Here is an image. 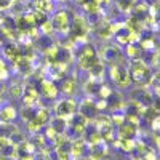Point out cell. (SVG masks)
Instances as JSON below:
<instances>
[{
  "mask_svg": "<svg viewBox=\"0 0 160 160\" xmlns=\"http://www.w3.org/2000/svg\"><path fill=\"white\" fill-rule=\"evenodd\" d=\"M10 3H11V0H0V8H7L10 7Z\"/></svg>",
  "mask_w": 160,
  "mask_h": 160,
  "instance_id": "14",
  "label": "cell"
},
{
  "mask_svg": "<svg viewBox=\"0 0 160 160\" xmlns=\"http://www.w3.org/2000/svg\"><path fill=\"white\" fill-rule=\"evenodd\" d=\"M51 26L53 29H56L59 32H66L69 29V16L66 11H58L55 16H53V21H51Z\"/></svg>",
  "mask_w": 160,
  "mask_h": 160,
  "instance_id": "2",
  "label": "cell"
},
{
  "mask_svg": "<svg viewBox=\"0 0 160 160\" xmlns=\"http://www.w3.org/2000/svg\"><path fill=\"white\" fill-rule=\"evenodd\" d=\"M42 88H43V93L47 96H50V98L56 96V88H55V85H53L51 82H48V80H43L42 82Z\"/></svg>",
  "mask_w": 160,
  "mask_h": 160,
  "instance_id": "6",
  "label": "cell"
},
{
  "mask_svg": "<svg viewBox=\"0 0 160 160\" xmlns=\"http://www.w3.org/2000/svg\"><path fill=\"white\" fill-rule=\"evenodd\" d=\"M74 22H75L74 32H75V35H77V37H80L82 34H87V22H85V19H83L82 16H75Z\"/></svg>",
  "mask_w": 160,
  "mask_h": 160,
  "instance_id": "3",
  "label": "cell"
},
{
  "mask_svg": "<svg viewBox=\"0 0 160 160\" xmlns=\"http://www.w3.org/2000/svg\"><path fill=\"white\" fill-rule=\"evenodd\" d=\"M74 111H75V104H74L72 101H62V102L58 104V112H59V115H61L62 112L72 114Z\"/></svg>",
  "mask_w": 160,
  "mask_h": 160,
  "instance_id": "5",
  "label": "cell"
},
{
  "mask_svg": "<svg viewBox=\"0 0 160 160\" xmlns=\"http://www.w3.org/2000/svg\"><path fill=\"white\" fill-rule=\"evenodd\" d=\"M3 114L7 115V118H11V117H15V109H13V108H7Z\"/></svg>",
  "mask_w": 160,
  "mask_h": 160,
  "instance_id": "12",
  "label": "cell"
},
{
  "mask_svg": "<svg viewBox=\"0 0 160 160\" xmlns=\"http://www.w3.org/2000/svg\"><path fill=\"white\" fill-rule=\"evenodd\" d=\"M74 91H75V80L74 78L64 80V83H62V93H66V95H72Z\"/></svg>",
  "mask_w": 160,
  "mask_h": 160,
  "instance_id": "7",
  "label": "cell"
},
{
  "mask_svg": "<svg viewBox=\"0 0 160 160\" xmlns=\"http://www.w3.org/2000/svg\"><path fill=\"white\" fill-rule=\"evenodd\" d=\"M21 93H22V87H21V85L11 87V95H13V96H21Z\"/></svg>",
  "mask_w": 160,
  "mask_h": 160,
  "instance_id": "10",
  "label": "cell"
},
{
  "mask_svg": "<svg viewBox=\"0 0 160 160\" xmlns=\"http://www.w3.org/2000/svg\"><path fill=\"white\" fill-rule=\"evenodd\" d=\"M101 95H102V96H109V95H111V90H109L108 87H102V88H101Z\"/></svg>",
  "mask_w": 160,
  "mask_h": 160,
  "instance_id": "13",
  "label": "cell"
},
{
  "mask_svg": "<svg viewBox=\"0 0 160 160\" xmlns=\"http://www.w3.org/2000/svg\"><path fill=\"white\" fill-rule=\"evenodd\" d=\"M111 75L114 78V82L118 87H127L130 83V72L127 68L123 66H118V64H112V69H111Z\"/></svg>",
  "mask_w": 160,
  "mask_h": 160,
  "instance_id": "1",
  "label": "cell"
},
{
  "mask_svg": "<svg viewBox=\"0 0 160 160\" xmlns=\"http://www.w3.org/2000/svg\"><path fill=\"white\" fill-rule=\"evenodd\" d=\"M127 55H128L130 58H136V55H138V48L133 45V43H130V45L127 47Z\"/></svg>",
  "mask_w": 160,
  "mask_h": 160,
  "instance_id": "9",
  "label": "cell"
},
{
  "mask_svg": "<svg viewBox=\"0 0 160 160\" xmlns=\"http://www.w3.org/2000/svg\"><path fill=\"white\" fill-rule=\"evenodd\" d=\"M117 56H118V50L115 47H108L102 53V59L108 61V62H114L117 59Z\"/></svg>",
  "mask_w": 160,
  "mask_h": 160,
  "instance_id": "4",
  "label": "cell"
},
{
  "mask_svg": "<svg viewBox=\"0 0 160 160\" xmlns=\"http://www.w3.org/2000/svg\"><path fill=\"white\" fill-rule=\"evenodd\" d=\"M42 31H43L45 34H50V32L53 31V26H51V21H47V22L43 24V28H42Z\"/></svg>",
  "mask_w": 160,
  "mask_h": 160,
  "instance_id": "11",
  "label": "cell"
},
{
  "mask_svg": "<svg viewBox=\"0 0 160 160\" xmlns=\"http://www.w3.org/2000/svg\"><path fill=\"white\" fill-rule=\"evenodd\" d=\"M117 5H118L120 10L127 11V10H130L133 5H135V0H117Z\"/></svg>",
  "mask_w": 160,
  "mask_h": 160,
  "instance_id": "8",
  "label": "cell"
}]
</instances>
